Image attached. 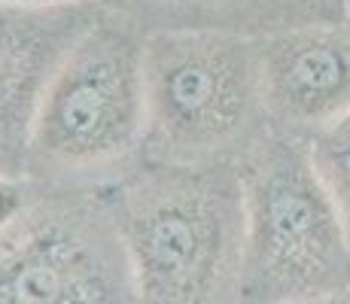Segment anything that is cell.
Listing matches in <instances>:
<instances>
[{"instance_id": "obj_1", "label": "cell", "mask_w": 350, "mask_h": 304, "mask_svg": "<svg viewBox=\"0 0 350 304\" xmlns=\"http://www.w3.org/2000/svg\"><path fill=\"white\" fill-rule=\"evenodd\" d=\"M131 268L137 304H238L244 268L241 158H140L98 186Z\"/></svg>"}, {"instance_id": "obj_2", "label": "cell", "mask_w": 350, "mask_h": 304, "mask_svg": "<svg viewBox=\"0 0 350 304\" xmlns=\"http://www.w3.org/2000/svg\"><path fill=\"white\" fill-rule=\"evenodd\" d=\"M146 31L104 10L55 67L28 137L25 174L49 189H98L144 155Z\"/></svg>"}, {"instance_id": "obj_3", "label": "cell", "mask_w": 350, "mask_h": 304, "mask_svg": "<svg viewBox=\"0 0 350 304\" xmlns=\"http://www.w3.org/2000/svg\"><path fill=\"white\" fill-rule=\"evenodd\" d=\"M146 161L241 158L268 131L259 33L174 25L146 33Z\"/></svg>"}, {"instance_id": "obj_4", "label": "cell", "mask_w": 350, "mask_h": 304, "mask_svg": "<svg viewBox=\"0 0 350 304\" xmlns=\"http://www.w3.org/2000/svg\"><path fill=\"white\" fill-rule=\"evenodd\" d=\"M244 268L238 304H289L350 289V240L308 140L268 128L241 155Z\"/></svg>"}, {"instance_id": "obj_5", "label": "cell", "mask_w": 350, "mask_h": 304, "mask_svg": "<svg viewBox=\"0 0 350 304\" xmlns=\"http://www.w3.org/2000/svg\"><path fill=\"white\" fill-rule=\"evenodd\" d=\"M0 304H137L98 189H43L28 219L0 240Z\"/></svg>"}, {"instance_id": "obj_6", "label": "cell", "mask_w": 350, "mask_h": 304, "mask_svg": "<svg viewBox=\"0 0 350 304\" xmlns=\"http://www.w3.org/2000/svg\"><path fill=\"white\" fill-rule=\"evenodd\" d=\"M262 104L271 131L314 137L350 113V22L259 33Z\"/></svg>"}, {"instance_id": "obj_7", "label": "cell", "mask_w": 350, "mask_h": 304, "mask_svg": "<svg viewBox=\"0 0 350 304\" xmlns=\"http://www.w3.org/2000/svg\"><path fill=\"white\" fill-rule=\"evenodd\" d=\"M100 10L0 3V171L25 174L40 98L67 49Z\"/></svg>"}, {"instance_id": "obj_8", "label": "cell", "mask_w": 350, "mask_h": 304, "mask_svg": "<svg viewBox=\"0 0 350 304\" xmlns=\"http://www.w3.org/2000/svg\"><path fill=\"white\" fill-rule=\"evenodd\" d=\"M113 10L137 18L146 31L174 25H207L268 33L308 22L295 0H116Z\"/></svg>"}, {"instance_id": "obj_9", "label": "cell", "mask_w": 350, "mask_h": 304, "mask_svg": "<svg viewBox=\"0 0 350 304\" xmlns=\"http://www.w3.org/2000/svg\"><path fill=\"white\" fill-rule=\"evenodd\" d=\"M308 152L350 240V113L308 137Z\"/></svg>"}, {"instance_id": "obj_10", "label": "cell", "mask_w": 350, "mask_h": 304, "mask_svg": "<svg viewBox=\"0 0 350 304\" xmlns=\"http://www.w3.org/2000/svg\"><path fill=\"white\" fill-rule=\"evenodd\" d=\"M43 182L28 174L0 171V240H6L33 210V204L43 195Z\"/></svg>"}, {"instance_id": "obj_11", "label": "cell", "mask_w": 350, "mask_h": 304, "mask_svg": "<svg viewBox=\"0 0 350 304\" xmlns=\"http://www.w3.org/2000/svg\"><path fill=\"white\" fill-rule=\"evenodd\" d=\"M308 22H345L347 0H295Z\"/></svg>"}, {"instance_id": "obj_12", "label": "cell", "mask_w": 350, "mask_h": 304, "mask_svg": "<svg viewBox=\"0 0 350 304\" xmlns=\"http://www.w3.org/2000/svg\"><path fill=\"white\" fill-rule=\"evenodd\" d=\"M6 6H116V0H0Z\"/></svg>"}, {"instance_id": "obj_13", "label": "cell", "mask_w": 350, "mask_h": 304, "mask_svg": "<svg viewBox=\"0 0 350 304\" xmlns=\"http://www.w3.org/2000/svg\"><path fill=\"white\" fill-rule=\"evenodd\" d=\"M289 304H350V289L335 295H320V299H305V301H289Z\"/></svg>"}, {"instance_id": "obj_14", "label": "cell", "mask_w": 350, "mask_h": 304, "mask_svg": "<svg viewBox=\"0 0 350 304\" xmlns=\"http://www.w3.org/2000/svg\"><path fill=\"white\" fill-rule=\"evenodd\" d=\"M347 22H350V0H347Z\"/></svg>"}]
</instances>
